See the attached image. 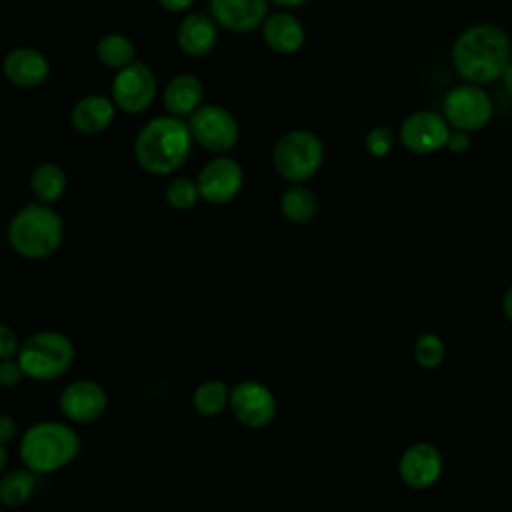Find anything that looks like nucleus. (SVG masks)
Here are the masks:
<instances>
[{
	"label": "nucleus",
	"instance_id": "obj_1",
	"mask_svg": "<svg viewBox=\"0 0 512 512\" xmlns=\"http://www.w3.org/2000/svg\"><path fill=\"white\" fill-rule=\"evenodd\" d=\"M510 38L504 28L482 22L462 30L452 44V64L468 84H490L502 78L510 62Z\"/></svg>",
	"mask_w": 512,
	"mask_h": 512
},
{
	"label": "nucleus",
	"instance_id": "obj_2",
	"mask_svg": "<svg viewBox=\"0 0 512 512\" xmlns=\"http://www.w3.org/2000/svg\"><path fill=\"white\" fill-rule=\"evenodd\" d=\"M192 144L188 122L168 114L156 116L140 128L134 142V156L148 174L166 176L188 160Z\"/></svg>",
	"mask_w": 512,
	"mask_h": 512
},
{
	"label": "nucleus",
	"instance_id": "obj_3",
	"mask_svg": "<svg viewBox=\"0 0 512 512\" xmlns=\"http://www.w3.org/2000/svg\"><path fill=\"white\" fill-rule=\"evenodd\" d=\"M8 244L26 260H42L52 256L64 238V222L60 214L46 204L32 202L22 206L8 222Z\"/></svg>",
	"mask_w": 512,
	"mask_h": 512
},
{
	"label": "nucleus",
	"instance_id": "obj_4",
	"mask_svg": "<svg viewBox=\"0 0 512 512\" xmlns=\"http://www.w3.org/2000/svg\"><path fill=\"white\" fill-rule=\"evenodd\" d=\"M80 452L78 434L62 422L46 420L30 426L20 440V458L36 474H48L70 464Z\"/></svg>",
	"mask_w": 512,
	"mask_h": 512
},
{
	"label": "nucleus",
	"instance_id": "obj_5",
	"mask_svg": "<svg viewBox=\"0 0 512 512\" xmlns=\"http://www.w3.org/2000/svg\"><path fill=\"white\" fill-rule=\"evenodd\" d=\"M24 376L36 382H50L68 372L74 362L72 340L56 330H42L28 336L16 356Z\"/></svg>",
	"mask_w": 512,
	"mask_h": 512
},
{
	"label": "nucleus",
	"instance_id": "obj_6",
	"mask_svg": "<svg viewBox=\"0 0 512 512\" xmlns=\"http://www.w3.org/2000/svg\"><path fill=\"white\" fill-rule=\"evenodd\" d=\"M324 162V144L310 130H290L272 148L274 170L292 184L310 180Z\"/></svg>",
	"mask_w": 512,
	"mask_h": 512
},
{
	"label": "nucleus",
	"instance_id": "obj_7",
	"mask_svg": "<svg viewBox=\"0 0 512 512\" xmlns=\"http://www.w3.org/2000/svg\"><path fill=\"white\" fill-rule=\"evenodd\" d=\"M494 106L488 92L476 84H460L448 90L442 100V116L462 132H476L492 118Z\"/></svg>",
	"mask_w": 512,
	"mask_h": 512
},
{
	"label": "nucleus",
	"instance_id": "obj_8",
	"mask_svg": "<svg viewBox=\"0 0 512 512\" xmlns=\"http://www.w3.org/2000/svg\"><path fill=\"white\" fill-rule=\"evenodd\" d=\"M192 140L204 150L224 154L232 150L240 138V128L232 112L218 104L200 106L188 120Z\"/></svg>",
	"mask_w": 512,
	"mask_h": 512
},
{
	"label": "nucleus",
	"instance_id": "obj_9",
	"mask_svg": "<svg viewBox=\"0 0 512 512\" xmlns=\"http://www.w3.org/2000/svg\"><path fill=\"white\" fill-rule=\"evenodd\" d=\"M110 92L116 108L126 114H140L156 96V76L148 64L136 60L116 72Z\"/></svg>",
	"mask_w": 512,
	"mask_h": 512
},
{
	"label": "nucleus",
	"instance_id": "obj_10",
	"mask_svg": "<svg viewBox=\"0 0 512 512\" xmlns=\"http://www.w3.org/2000/svg\"><path fill=\"white\" fill-rule=\"evenodd\" d=\"M200 198L208 204L222 206L232 202L244 184V170L238 160L230 156H216L204 164L198 178Z\"/></svg>",
	"mask_w": 512,
	"mask_h": 512
},
{
	"label": "nucleus",
	"instance_id": "obj_11",
	"mask_svg": "<svg viewBox=\"0 0 512 512\" xmlns=\"http://www.w3.org/2000/svg\"><path fill=\"white\" fill-rule=\"evenodd\" d=\"M234 418L248 428H264L276 416V400L268 386L256 380H242L230 388L228 402Z\"/></svg>",
	"mask_w": 512,
	"mask_h": 512
},
{
	"label": "nucleus",
	"instance_id": "obj_12",
	"mask_svg": "<svg viewBox=\"0 0 512 512\" xmlns=\"http://www.w3.org/2000/svg\"><path fill=\"white\" fill-rule=\"evenodd\" d=\"M450 124L432 110H418L400 124V142L414 154H434L448 144Z\"/></svg>",
	"mask_w": 512,
	"mask_h": 512
},
{
	"label": "nucleus",
	"instance_id": "obj_13",
	"mask_svg": "<svg viewBox=\"0 0 512 512\" xmlns=\"http://www.w3.org/2000/svg\"><path fill=\"white\" fill-rule=\"evenodd\" d=\"M108 406L106 390L94 380H74L60 394L62 414L78 424L96 422Z\"/></svg>",
	"mask_w": 512,
	"mask_h": 512
},
{
	"label": "nucleus",
	"instance_id": "obj_14",
	"mask_svg": "<svg viewBox=\"0 0 512 512\" xmlns=\"http://www.w3.org/2000/svg\"><path fill=\"white\" fill-rule=\"evenodd\" d=\"M398 472L406 486L414 490H424L440 478L442 454L434 444L428 442L410 444L400 456Z\"/></svg>",
	"mask_w": 512,
	"mask_h": 512
},
{
	"label": "nucleus",
	"instance_id": "obj_15",
	"mask_svg": "<svg viewBox=\"0 0 512 512\" xmlns=\"http://www.w3.org/2000/svg\"><path fill=\"white\" fill-rule=\"evenodd\" d=\"M2 74L18 88H38L50 76V62L40 50L18 46L4 56Z\"/></svg>",
	"mask_w": 512,
	"mask_h": 512
},
{
	"label": "nucleus",
	"instance_id": "obj_16",
	"mask_svg": "<svg viewBox=\"0 0 512 512\" xmlns=\"http://www.w3.org/2000/svg\"><path fill=\"white\" fill-rule=\"evenodd\" d=\"M210 16L230 32H250L264 24L268 0H210Z\"/></svg>",
	"mask_w": 512,
	"mask_h": 512
},
{
	"label": "nucleus",
	"instance_id": "obj_17",
	"mask_svg": "<svg viewBox=\"0 0 512 512\" xmlns=\"http://www.w3.org/2000/svg\"><path fill=\"white\" fill-rule=\"evenodd\" d=\"M218 32H216V22L212 16L204 12H190L182 18L176 30V42L178 48L192 56V58H202L212 48L216 46Z\"/></svg>",
	"mask_w": 512,
	"mask_h": 512
},
{
	"label": "nucleus",
	"instance_id": "obj_18",
	"mask_svg": "<svg viewBox=\"0 0 512 512\" xmlns=\"http://www.w3.org/2000/svg\"><path fill=\"white\" fill-rule=\"evenodd\" d=\"M116 114V106L112 98L104 94H88L80 98L70 112V124L76 132L84 136H94L104 132Z\"/></svg>",
	"mask_w": 512,
	"mask_h": 512
},
{
	"label": "nucleus",
	"instance_id": "obj_19",
	"mask_svg": "<svg viewBox=\"0 0 512 512\" xmlns=\"http://www.w3.org/2000/svg\"><path fill=\"white\" fill-rule=\"evenodd\" d=\"M202 98H204L202 80L186 72L170 78V82L162 92L164 110L168 112V116H174V118L192 116L200 108Z\"/></svg>",
	"mask_w": 512,
	"mask_h": 512
},
{
	"label": "nucleus",
	"instance_id": "obj_20",
	"mask_svg": "<svg viewBox=\"0 0 512 512\" xmlns=\"http://www.w3.org/2000/svg\"><path fill=\"white\" fill-rule=\"evenodd\" d=\"M262 38L266 46L278 54H294L304 44V26L290 12H274L262 24Z\"/></svg>",
	"mask_w": 512,
	"mask_h": 512
},
{
	"label": "nucleus",
	"instance_id": "obj_21",
	"mask_svg": "<svg viewBox=\"0 0 512 512\" xmlns=\"http://www.w3.org/2000/svg\"><path fill=\"white\" fill-rule=\"evenodd\" d=\"M66 174L64 170L54 162H42L38 164L30 174V190L36 202L52 206L56 200L62 198L66 190Z\"/></svg>",
	"mask_w": 512,
	"mask_h": 512
},
{
	"label": "nucleus",
	"instance_id": "obj_22",
	"mask_svg": "<svg viewBox=\"0 0 512 512\" xmlns=\"http://www.w3.org/2000/svg\"><path fill=\"white\" fill-rule=\"evenodd\" d=\"M96 58L102 66L110 70H122L128 64L136 62V46L126 34L110 32L98 40Z\"/></svg>",
	"mask_w": 512,
	"mask_h": 512
},
{
	"label": "nucleus",
	"instance_id": "obj_23",
	"mask_svg": "<svg viewBox=\"0 0 512 512\" xmlns=\"http://www.w3.org/2000/svg\"><path fill=\"white\" fill-rule=\"evenodd\" d=\"M280 210L286 220H290L294 224H306L318 212L316 194L302 184H292L290 188H286L282 192Z\"/></svg>",
	"mask_w": 512,
	"mask_h": 512
},
{
	"label": "nucleus",
	"instance_id": "obj_24",
	"mask_svg": "<svg viewBox=\"0 0 512 512\" xmlns=\"http://www.w3.org/2000/svg\"><path fill=\"white\" fill-rule=\"evenodd\" d=\"M36 490V472L16 468L0 476V502L8 508L22 506Z\"/></svg>",
	"mask_w": 512,
	"mask_h": 512
},
{
	"label": "nucleus",
	"instance_id": "obj_25",
	"mask_svg": "<svg viewBox=\"0 0 512 512\" xmlns=\"http://www.w3.org/2000/svg\"><path fill=\"white\" fill-rule=\"evenodd\" d=\"M230 402V388L222 380H206L196 386L192 394L194 410L202 416L220 414Z\"/></svg>",
	"mask_w": 512,
	"mask_h": 512
},
{
	"label": "nucleus",
	"instance_id": "obj_26",
	"mask_svg": "<svg viewBox=\"0 0 512 512\" xmlns=\"http://www.w3.org/2000/svg\"><path fill=\"white\" fill-rule=\"evenodd\" d=\"M444 356H446V348H444V342L438 334L424 332L416 338L414 358H416L418 366H422L426 370L438 368L444 362Z\"/></svg>",
	"mask_w": 512,
	"mask_h": 512
},
{
	"label": "nucleus",
	"instance_id": "obj_27",
	"mask_svg": "<svg viewBox=\"0 0 512 512\" xmlns=\"http://www.w3.org/2000/svg\"><path fill=\"white\" fill-rule=\"evenodd\" d=\"M164 198L174 210H190L200 200L198 184L190 178H176L166 186Z\"/></svg>",
	"mask_w": 512,
	"mask_h": 512
},
{
	"label": "nucleus",
	"instance_id": "obj_28",
	"mask_svg": "<svg viewBox=\"0 0 512 512\" xmlns=\"http://www.w3.org/2000/svg\"><path fill=\"white\" fill-rule=\"evenodd\" d=\"M394 142H396V134L392 132V128H388V126H374L366 134V138H364V148H366V152L370 156L384 158L394 148Z\"/></svg>",
	"mask_w": 512,
	"mask_h": 512
},
{
	"label": "nucleus",
	"instance_id": "obj_29",
	"mask_svg": "<svg viewBox=\"0 0 512 512\" xmlns=\"http://www.w3.org/2000/svg\"><path fill=\"white\" fill-rule=\"evenodd\" d=\"M18 350H20V342L16 332L8 324L0 322V362L10 360L12 356H18Z\"/></svg>",
	"mask_w": 512,
	"mask_h": 512
},
{
	"label": "nucleus",
	"instance_id": "obj_30",
	"mask_svg": "<svg viewBox=\"0 0 512 512\" xmlns=\"http://www.w3.org/2000/svg\"><path fill=\"white\" fill-rule=\"evenodd\" d=\"M24 378V372L18 364V360H2L0 362V386L4 388H14L22 382Z\"/></svg>",
	"mask_w": 512,
	"mask_h": 512
},
{
	"label": "nucleus",
	"instance_id": "obj_31",
	"mask_svg": "<svg viewBox=\"0 0 512 512\" xmlns=\"http://www.w3.org/2000/svg\"><path fill=\"white\" fill-rule=\"evenodd\" d=\"M446 148L450 152H454V154H462V152H466L470 148V136L466 132H462V130H454V132H450Z\"/></svg>",
	"mask_w": 512,
	"mask_h": 512
},
{
	"label": "nucleus",
	"instance_id": "obj_32",
	"mask_svg": "<svg viewBox=\"0 0 512 512\" xmlns=\"http://www.w3.org/2000/svg\"><path fill=\"white\" fill-rule=\"evenodd\" d=\"M18 432V426H16V420L10 416V414H0V442L6 444L10 442Z\"/></svg>",
	"mask_w": 512,
	"mask_h": 512
},
{
	"label": "nucleus",
	"instance_id": "obj_33",
	"mask_svg": "<svg viewBox=\"0 0 512 512\" xmlns=\"http://www.w3.org/2000/svg\"><path fill=\"white\" fill-rule=\"evenodd\" d=\"M158 4L166 12H184L194 4V0H158Z\"/></svg>",
	"mask_w": 512,
	"mask_h": 512
},
{
	"label": "nucleus",
	"instance_id": "obj_34",
	"mask_svg": "<svg viewBox=\"0 0 512 512\" xmlns=\"http://www.w3.org/2000/svg\"><path fill=\"white\" fill-rule=\"evenodd\" d=\"M502 310H504V316L512 322V286L504 292V298H502Z\"/></svg>",
	"mask_w": 512,
	"mask_h": 512
},
{
	"label": "nucleus",
	"instance_id": "obj_35",
	"mask_svg": "<svg viewBox=\"0 0 512 512\" xmlns=\"http://www.w3.org/2000/svg\"><path fill=\"white\" fill-rule=\"evenodd\" d=\"M502 82H504V88L512 94V60L508 62V66H506V70L502 72Z\"/></svg>",
	"mask_w": 512,
	"mask_h": 512
},
{
	"label": "nucleus",
	"instance_id": "obj_36",
	"mask_svg": "<svg viewBox=\"0 0 512 512\" xmlns=\"http://www.w3.org/2000/svg\"><path fill=\"white\" fill-rule=\"evenodd\" d=\"M270 2H274L276 6H282V8H296V6L306 4L308 0H270Z\"/></svg>",
	"mask_w": 512,
	"mask_h": 512
},
{
	"label": "nucleus",
	"instance_id": "obj_37",
	"mask_svg": "<svg viewBox=\"0 0 512 512\" xmlns=\"http://www.w3.org/2000/svg\"><path fill=\"white\" fill-rule=\"evenodd\" d=\"M6 464H8V450H6V446L0 442V476H2L4 470H6Z\"/></svg>",
	"mask_w": 512,
	"mask_h": 512
}]
</instances>
